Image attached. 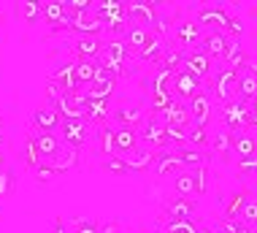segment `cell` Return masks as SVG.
<instances>
[{
    "label": "cell",
    "instance_id": "8fae6325",
    "mask_svg": "<svg viewBox=\"0 0 257 233\" xmlns=\"http://www.w3.org/2000/svg\"><path fill=\"white\" fill-rule=\"evenodd\" d=\"M195 22H198L200 27H208V30L225 33V30H227V22H230V17H227L225 9H219V6H203V9L198 11Z\"/></svg>",
    "mask_w": 257,
    "mask_h": 233
},
{
    "label": "cell",
    "instance_id": "8d00e7d4",
    "mask_svg": "<svg viewBox=\"0 0 257 233\" xmlns=\"http://www.w3.org/2000/svg\"><path fill=\"white\" fill-rule=\"evenodd\" d=\"M25 163L30 166V168H36L41 163V154H38V146H36L33 133H30V138H27V144H25Z\"/></svg>",
    "mask_w": 257,
    "mask_h": 233
},
{
    "label": "cell",
    "instance_id": "d6a6232c",
    "mask_svg": "<svg viewBox=\"0 0 257 233\" xmlns=\"http://www.w3.org/2000/svg\"><path fill=\"white\" fill-rule=\"evenodd\" d=\"M214 152L217 154H230L233 152V133L230 130H219V133H214Z\"/></svg>",
    "mask_w": 257,
    "mask_h": 233
},
{
    "label": "cell",
    "instance_id": "44dd1931",
    "mask_svg": "<svg viewBox=\"0 0 257 233\" xmlns=\"http://www.w3.org/2000/svg\"><path fill=\"white\" fill-rule=\"evenodd\" d=\"M233 152H235V158H238V160L257 158V141H254V136H249L246 130L235 133V136H233Z\"/></svg>",
    "mask_w": 257,
    "mask_h": 233
},
{
    "label": "cell",
    "instance_id": "c3c4849f",
    "mask_svg": "<svg viewBox=\"0 0 257 233\" xmlns=\"http://www.w3.org/2000/svg\"><path fill=\"white\" fill-rule=\"evenodd\" d=\"M3 138H6V133H3V119H0V146H3Z\"/></svg>",
    "mask_w": 257,
    "mask_h": 233
},
{
    "label": "cell",
    "instance_id": "bcb514c9",
    "mask_svg": "<svg viewBox=\"0 0 257 233\" xmlns=\"http://www.w3.org/2000/svg\"><path fill=\"white\" fill-rule=\"evenodd\" d=\"M246 133H249V136H254V141H257V117L254 114L249 117V122H246Z\"/></svg>",
    "mask_w": 257,
    "mask_h": 233
},
{
    "label": "cell",
    "instance_id": "d4e9b609",
    "mask_svg": "<svg viewBox=\"0 0 257 233\" xmlns=\"http://www.w3.org/2000/svg\"><path fill=\"white\" fill-rule=\"evenodd\" d=\"M155 160H157V152L141 144V146H138V149L127 158V166H130V171H147V168L155 163Z\"/></svg>",
    "mask_w": 257,
    "mask_h": 233
},
{
    "label": "cell",
    "instance_id": "7bdbcfd3",
    "mask_svg": "<svg viewBox=\"0 0 257 233\" xmlns=\"http://www.w3.org/2000/svg\"><path fill=\"white\" fill-rule=\"evenodd\" d=\"M73 233H98V225H95L92 220H81L79 217V222L73 225Z\"/></svg>",
    "mask_w": 257,
    "mask_h": 233
},
{
    "label": "cell",
    "instance_id": "ab89813d",
    "mask_svg": "<svg viewBox=\"0 0 257 233\" xmlns=\"http://www.w3.org/2000/svg\"><path fill=\"white\" fill-rule=\"evenodd\" d=\"M33 171H36V176H38L41 182H49V179H54V176H57V171L52 168L49 160H41V163H38L36 168H33Z\"/></svg>",
    "mask_w": 257,
    "mask_h": 233
},
{
    "label": "cell",
    "instance_id": "ba28073f",
    "mask_svg": "<svg viewBox=\"0 0 257 233\" xmlns=\"http://www.w3.org/2000/svg\"><path fill=\"white\" fill-rule=\"evenodd\" d=\"M114 146H116L114 158L127 160L130 154L141 146V133L133 130V128H119V125H116V128H114Z\"/></svg>",
    "mask_w": 257,
    "mask_h": 233
},
{
    "label": "cell",
    "instance_id": "9a60e30c",
    "mask_svg": "<svg viewBox=\"0 0 257 233\" xmlns=\"http://www.w3.org/2000/svg\"><path fill=\"white\" fill-rule=\"evenodd\" d=\"M33 138H36L41 160H52L54 154L62 149V141H60L57 133H38V130H33Z\"/></svg>",
    "mask_w": 257,
    "mask_h": 233
},
{
    "label": "cell",
    "instance_id": "4dcf8cb0",
    "mask_svg": "<svg viewBox=\"0 0 257 233\" xmlns=\"http://www.w3.org/2000/svg\"><path fill=\"white\" fill-rule=\"evenodd\" d=\"M65 14H68V9H65L62 0H49V3H44V19L46 22L60 25L62 19H65Z\"/></svg>",
    "mask_w": 257,
    "mask_h": 233
},
{
    "label": "cell",
    "instance_id": "603a6c76",
    "mask_svg": "<svg viewBox=\"0 0 257 233\" xmlns=\"http://www.w3.org/2000/svg\"><path fill=\"white\" fill-rule=\"evenodd\" d=\"M165 214H168V220H192V214H195V198H176L165 209Z\"/></svg>",
    "mask_w": 257,
    "mask_h": 233
},
{
    "label": "cell",
    "instance_id": "7402d4cb",
    "mask_svg": "<svg viewBox=\"0 0 257 233\" xmlns=\"http://www.w3.org/2000/svg\"><path fill=\"white\" fill-rule=\"evenodd\" d=\"M149 35H152V30H149V27L130 25V27H127V33H124V44H127V49H130V52H136V54H138L144 46H147Z\"/></svg>",
    "mask_w": 257,
    "mask_h": 233
},
{
    "label": "cell",
    "instance_id": "cb8c5ba5",
    "mask_svg": "<svg viewBox=\"0 0 257 233\" xmlns=\"http://www.w3.org/2000/svg\"><path fill=\"white\" fill-rule=\"evenodd\" d=\"M84 117H87V122H106L108 119V101L84 98Z\"/></svg>",
    "mask_w": 257,
    "mask_h": 233
},
{
    "label": "cell",
    "instance_id": "60d3db41",
    "mask_svg": "<svg viewBox=\"0 0 257 233\" xmlns=\"http://www.w3.org/2000/svg\"><path fill=\"white\" fill-rule=\"evenodd\" d=\"M106 171H111V174H130V166H127V160H122V158H108L106 160Z\"/></svg>",
    "mask_w": 257,
    "mask_h": 233
},
{
    "label": "cell",
    "instance_id": "ac0fdd59",
    "mask_svg": "<svg viewBox=\"0 0 257 233\" xmlns=\"http://www.w3.org/2000/svg\"><path fill=\"white\" fill-rule=\"evenodd\" d=\"M52 168L57 174H68V171H73L76 166H79V149H73V146H62V149L54 154V158L49 160Z\"/></svg>",
    "mask_w": 257,
    "mask_h": 233
},
{
    "label": "cell",
    "instance_id": "83f0119b",
    "mask_svg": "<svg viewBox=\"0 0 257 233\" xmlns=\"http://www.w3.org/2000/svg\"><path fill=\"white\" fill-rule=\"evenodd\" d=\"M95 70H98V62H92V60H76V68H73V73H76V87H92V82H95Z\"/></svg>",
    "mask_w": 257,
    "mask_h": 233
},
{
    "label": "cell",
    "instance_id": "f6af8a7d",
    "mask_svg": "<svg viewBox=\"0 0 257 233\" xmlns=\"http://www.w3.org/2000/svg\"><path fill=\"white\" fill-rule=\"evenodd\" d=\"M98 233H119V225L116 222H103V225H98Z\"/></svg>",
    "mask_w": 257,
    "mask_h": 233
},
{
    "label": "cell",
    "instance_id": "4316f807",
    "mask_svg": "<svg viewBox=\"0 0 257 233\" xmlns=\"http://www.w3.org/2000/svg\"><path fill=\"white\" fill-rule=\"evenodd\" d=\"M173 187L182 198H195L198 195V187H195V176H192V168H184L182 174H176L173 179Z\"/></svg>",
    "mask_w": 257,
    "mask_h": 233
},
{
    "label": "cell",
    "instance_id": "836d02e7",
    "mask_svg": "<svg viewBox=\"0 0 257 233\" xmlns=\"http://www.w3.org/2000/svg\"><path fill=\"white\" fill-rule=\"evenodd\" d=\"M238 222L244 225V228H249V230H257V201L254 198L246 201V206H244V211H241Z\"/></svg>",
    "mask_w": 257,
    "mask_h": 233
},
{
    "label": "cell",
    "instance_id": "277c9868",
    "mask_svg": "<svg viewBox=\"0 0 257 233\" xmlns=\"http://www.w3.org/2000/svg\"><path fill=\"white\" fill-rule=\"evenodd\" d=\"M249 117H252V106L246 101H241V98H235V101L225 103L222 106V119H225V130H230L233 136L241 130H246V122Z\"/></svg>",
    "mask_w": 257,
    "mask_h": 233
},
{
    "label": "cell",
    "instance_id": "6da1fadb",
    "mask_svg": "<svg viewBox=\"0 0 257 233\" xmlns=\"http://www.w3.org/2000/svg\"><path fill=\"white\" fill-rule=\"evenodd\" d=\"M208 95H211V101H217L222 106L235 101V98H238V70H233L227 65L217 68L211 76V90H208Z\"/></svg>",
    "mask_w": 257,
    "mask_h": 233
},
{
    "label": "cell",
    "instance_id": "816d5d0a",
    "mask_svg": "<svg viewBox=\"0 0 257 233\" xmlns=\"http://www.w3.org/2000/svg\"><path fill=\"white\" fill-rule=\"evenodd\" d=\"M155 233H165V230H163V228H157V230H155Z\"/></svg>",
    "mask_w": 257,
    "mask_h": 233
},
{
    "label": "cell",
    "instance_id": "1f68e13d",
    "mask_svg": "<svg viewBox=\"0 0 257 233\" xmlns=\"http://www.w3.org/2000/svg\"><path fill=\"white\" fill-rule=\"evenodd\" d=\"M160 228H163L165 233H198L200 225L195 220H165Z\"/></svg>",
    "mask_w": 257,
    "mask_h": 233
},
{
    "label": "cell",
    "instance_id": "4fadbf2b",
    "mask_svg": "<svg viewBox=\"0 0 257 233\" xmlns=\"http://www.w3.org/2000/svg\"><path fill=\"white\" fill-rule=\"evenodd\" d=\"M157 19V9L152 3H127V22L130 25H141V27H149L155 25Z\"/></svg>",
    "mask_w": 257,
    "mask_h": 233
},
{
    "label": "cell",
    "instance_id": "2e32d148",
    "mask_svg": "<svg viewBox=\"0 0 257 233\" xmlns=\"http://www.w3.org/2000/svg\"><path fill=\"white\" fill-rule=\"evenodd\" d=\"M103 46L106 44H100L98 38H87V35H79V38L73 41V49H76V54H79V60L98 62V57L103 54Z\"/></svg>",
    "mask_w": 257,
    "mask_h": 233
},
{
    "label": "cell",
    "instance_id": "9c48e42d",
    "mask_svg": "<svg viewBox=\"0 0 257 233\" xmlns=\"http://www.w3.org/2000/svg\"><path fill=\"white\" fill-rule=\"evenodd\" d=\"M141 144L144 146H157V149H163V146H168V128H165L160 119L152 114L147 122H144V130H141Z\"/></svg>",
    "mask_w": 257,
    "mask_h": 233
},
{
    "label": "cell",
    "instance_id": "7a4b0ae2",
    "mask_svg": "<svg viewBox=\"0 0 257 233\" xmlns=\"http://www.w3.org/2000/svg\"><path fill=\"white\" fill-rule=\"evenodd\" d=\"M203 27H200L195 19H187V22H179V25H173V30H171V41H173V46L176 49H182V52H192L200 41H203ZM168 41V44H171Z\"/></svg>",
    "mask_w": 257,
    "mask_h": 233
},
{
    "label": "cell",
    "instance_id": "681fc988",
    "mask_svg": "<svg viewBox=\"0 0 257 233\" xmlns=\"http://www.w3.org/2000/svg\"><path fill=\"white\" fill-rule=\"evenodd\" d=\"M6 168V158H3V149H0V171Z\"/></svg>",
    "mask_w": 257,
    "mask_h": 233
},
{
    "label": "cell",
    "instance_id": "d590c367",
    "mask_svg": "<svg viewBox=\"0 0 257 233\" xmlns=\"http://www.w3.org/2000/svg\"><path fill=\"white\" fill-rule=\"evenodd\" d=\"M187 144L195 146V149L206 146V144H208V133H206V128H195V125H190V128H187Z\"/></svg>",
    "mask_w": 257,
    "mask_h": 233
},
{
    "label": "cell",
    "instance_id": "f1b7e54d",
    "mask_svg": "<svg viewBox=\"0 0 257 233\" xmlns=\"http://www.w3.org/2000/svg\"><path fill=\"white\" fill-rule=\"evenodd\" d=\"M176 152V158L182 160V166L184 168H200V166H208V160H206V154L200 152V149H195V146H179V149H173Z\"/></svg>",
    "mask_w": 257,
    "mask_h": 233
},
{
    "label": "cell",
    "instance_id": "5bb4252c",
    "mask_svg": "<svg viewBox=\"0 0 257 233\" xmlns=\"http://www.w3.org/2000/svg\"><path fill=\"white\" fill-rule=\"evenodd\" d=\"M71 30H76L79 35H87V38H98V35L106 30V27H103V22L95 17L92 11H87V14H76Z\"/></svg>",
    "mask_w": 257,
    "mask_h": 233
},
{
    "label": "cell",
    "instance_id": "d6986e66",
    "mask_svg": "<svg viewBox=\"0 0 257 233\" xmlns=\"http://www.w3.org/2000/svg\"><path fill=\"white\" fill-rule=\"evenodd\" d=\"M165 49H168V41H163L160 35L152 33V35H149V41H147V46H144L141 52H138V57H141L144 62H157V65H160V60H163Z\"/></svg>",
    "mask_w": 257,
    "mask_h": 233
},
{
    "label": "cell",
    "instance_id": "7dc6e473",
    "mask_svg": "<svg viewBox=\"0 0 257 233\" xmlns=\"http://www.w3.org/2000/svg\"><path fill=\"white\" fill-rule=\"evenodd\" d=\"M52 233H68L65 222H62V220H57V222H54V230H52Z\"/></svg>",
    "mask_w": 257,
    "mask_h": 233
},
{
    "label": "cell",
    "instance_id": "ffe728a7",
    "mask_svg": "<svg viewBox=\"0 0 257 233\" xmlns=\"http://www.w3.org/2000/svg\"><path fill=\"white\" fill-rule=\"evenodd\" d=\"M238 98L246 103H252L257 98V73L249 65L238 73Z\"/></svg>",
    "mask_w": 257,
    "mask_h": 233
},
{
    "label": "cell",
    "instance_id": "e575fe53",
    "mask_svg": "<svg viewBox=\"0 0 257 233\" xmlns=\"http://www.w3.org/2000/svg\"><path fill=\"white\" fill-rule=\"evenodd\" d=\"M22 17L27 25H36L41 17H44V3H36V0H27L22 3Z\"/></svg>",
    "mask_w": 257,
    "mask_h": 233
},
{
    "label": "cell",
    "instance_id": "8992f818",
    "mask_svg": "<svg viewBox=\"0 0 257 233\" xmlns=\"http://www.w3.org/2000/svg\"><path fill=\"white\" fill-rule=\"evenodd\" d=\"M195 49L206 52L211 60H222V62H225L227 49H230V38H227L225 33H219V30H206L203 33V41H200Z\"/></svg>",
    "mask_w": 257,
    "mask_h": 233
},
{
    "label": "cell",
    "instance_id": "ee69618b",
    "mask_svg": "<svg viewBox=\"0 0 257 233\" xmlns=\"http://www.w3.org/2000/svg\"><path fill=\"white\" fill-rule=\"evenodd\" d=\"M238 171H241V174H257V158L238 160Z\"/></svg>",
    "mask_w": 257,
    "mask_h": 233
},
{
    "label": "cell",
    "instance_id": "f35d334b",
    "mask_svg": "<svg viewBox=\"0 0 257 233\" xmlns=\"http://www.w3.org/2000/svg\"><path fill=\"white\" fill-rule=\"evenodd\" d=\"M100 146H103V152H106L108 158H114V154H116V146H114V128L100 130Z\"/></svg>",
    "mask_w": 257,
    "mask_h": 233
},
{
    "label": "cell",
    "instance_id": "e0dca14e",
    "mask_svg": "<svg viewBox=\"0 0 257 233\" xmlns=\"http://www.w3.org/2000/svg\"><path fill=\"white\" fill-rule=\"evenodd\" d=\"M114 119L119 122V128L138 130V122H144V111H141V106H136V103H124L114 111Z\"/></svg>",
    "mask_w": 257,
    "mask_h": 233
},
{
    "label": "cell",
    "instance_id": "3957f363",
    "mask_svg": "<svg viewBox=\"0 0 257 233\" xmlns=\"http://www.w3.org/2000/svg\"><path fill=\"white\" fill-rule=\"evenodd\" d=\"M203 82L195 79V76L190 73V70H176L173 73V82H171V95L176 98L179 103H190V101H195V98L203 93Z\"/></svg>",
    "mask_w": 257,
    "mask_h": 233
},
{
    "label": "cell",
    "instance_id": "484cf974",
    "mask_svg": "<svg viewBox=\"0 0 257 233\" xmlns=\"http://www.w3.org/2000/svg\"><path fill=\"white\" fill-rule=\"evenodd\" d=\"M184 171V166H182V160L176 158V152H157V174L160 176H176V174H182Z\"/></svg>",
    "mask_w": 257,
    "mask_h": 233
},
{
    "label": "cell",
    "instance_id": "b9f144b4",
    "mask_svg": "<svg viewBox=\"0 0 257 233\" xmlns=\"http://www.w3.org/2000/svg\"><path fill=\"white\" fill-rule=\"evenodd\" d=\"M11 187H14V174L9 168H3V171H0V198H6V195L11 193Z\"/></svg>",
    "mask_w": 257,
    "mask_h": 233
},
{
    "label": "cell",
    "instance_id": "7c38bea8",
    "mask_svg": "<svg viewBox=\"0 0 257 233\" xmlns=\"http://www.w3.org/2000/svg\"><path fill=\"white\" fill-rule=\"evenodd\" d=\"M62 125V117L54 106H41L33 111V130L38 133H54Z\"/></svg>",
    "mask_w": 257,
    "mask_h": 233
},
{
    "label": "cell",
    "instance_id": "74e56055",
    "mask_svg": "<svg viewBox=\"0 0 257 233\" xmlns=\"http://www.w3.org/2000/svg\"><path fill=\"white\" fill-rule=\"evenodd\" d=\"M192 176H195V187H198V195H203L206 190H208V166L192 168Z\"/></svg>",
    "mask_w": 257,
    "mask_h": 233
},
{
    "label": "cell",
    "instance_id": "5b68a950",
    "mask_svg": "<svg viewBox=\"0 0 257 233\" xmlns=\"http://www.w3.org/2000/svg\"><path fill=\"white\" fill-rule=\"evenodd\" d=\"M182 68L184 70H190L195 79H200V82H211V70H214V60L208 57L206 52H200V49H192V52H187L184 54V62H182Z\"/></svg>",
    "mask_w": 257,
    "mask_h": 233
},
{
    "label": "cell",
    "instance_id": "f907efd6",
    "mask_svg": "<svg viewBox=\"0 0 257 233\" xmlns=\"http://www.w3.org/2000/svg\"><path fill=\"white\" fill-rule=\"evenodd\" d=\"M249 106H252V114L257 117V98H254V101H252V103H249Z\"/></svg>",
    "mask_w": 257,
    "mask_h": 233
},
{
    "label": "cell",
    "instance_id": "52a82bcc",
    "mask_svg": "<svg viewBox=\"0 0 257 233\" xmlns=\"http://www.w3.org/2000/svg\"><path fill=\"white\" fill-rule=\"evenodd\" d=\"M60 130H62V144L73 146V149H79V146L89 138V122L87 119H62Z\"/></svg>",
    "mask_w": 257,
    "mask_h": 233
},
{
    "label": "cell",
    "instance_id": "30bf717a",
    "mask_svg": "<svg viewBox=\"0 0 257 233\" xmlns=\"http://www.w3.org/2000/svg\"><path fill=\"white\" fill-rule=\"evenodd\" d=\"M211 109H214V101H211V95H208V90H203L195 101L187 103V111H190V119H192L195 128H206L208 119H211Z\"/></svg>",
    "mask_w": 257,
    "mask_h": 233
},
{
    "label": "cell",
    "instance_id": "f546056e",
    "mask_svg": "<svg viewBox=\"0 0 257 233\" xmlns=\"http://www.w3.org/2000/svg\"><path fill=\"white\" fill-rule=\"evenodd\" d=\"M246 201H249V193H246V190H238V193L227 201V206H225V220H238L241 211H244V206H246Z\"/></svg>",
    "mask_w": 257,
    "mask_h": 233
}]
</instances>
